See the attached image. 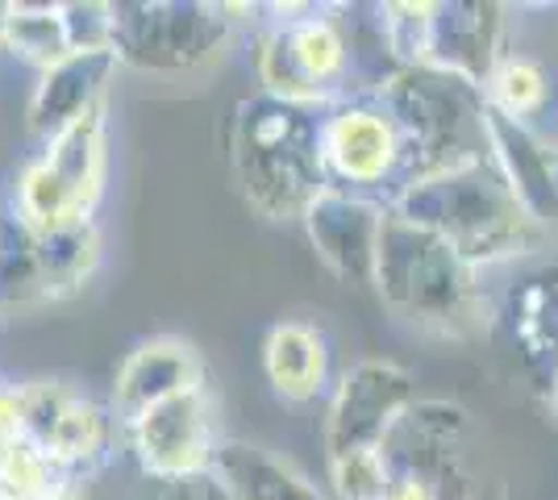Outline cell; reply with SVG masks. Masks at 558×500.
I'll return each mask as SVG.
<instances>
[{
  "mask_svg": "<svg viewBox=\"0 0 558 500\" xmlns=\"http://www.w3.org/2000/svg\"><path fill=\"white\" fill-rule=\"evenodd\" d=\"M466 408L454 401H417L384 447L392 459L388 500H480L463 459Z\"/></svg>",
  "mask_w": 558,
  "mask_h": 500,
  "instance_id": "obj_8",
  "label": "cell"
},
{
  "mask_svg": "<svg viewBox=\"0 0 558 500\" xmlns=\"http://www.w3.org/2000/svg\"><path fill=\"white\" fill-rule=\"evenodd\" d=\"M322 163L329 188L375 196L388 205L404 188V143L375 88H359L322 109Z\"/></svg>",
  "mask_w": 558,
  "mask_h": 500,
  "instance_id": "obj_7",
  "label": "cell"
},
{
  "mask_svg": "<svg viewBox=\"0 0 558 500\" xmlns=\"http://www.w3.org/2000/svg\"><path fill=\"white\" fill-rule=\"evenodd\" d=\"M555 96L558 88L550 68L525 50H509L484 80V100H488L492 118L525 125V130H537L542 118H550Z\"/></svg>",
  "mask_w": 558,
  "mask_h": 500,
  "instance_id": "obj_19",
  "label": "cell"
},
{
  "mask_svg": "<svg viewBox=\"0 0 558 500\" xmlns=\"http://www.w3.org/2000/svg\"><path fill=\"white\" fill-rule=\"evenodd\" d=\"M205 388V363L201 351L184 338H146L130 355L121 358L113 376V413L117 422H130L146 408L163 405L180 392Z\"/></svg>",
  "mask_w": 558,
  "mask_h": 500,
  "instance_id": "obj_14",
  "label": "cell"
},
{
  "mask_svg": "<svg viewBox=\"0 0 558 500\" xmlns=\"http://www.w3.org/2000/svg\"><path fill=\"white\" fill-rule=\"evenodd\" d=\"M392 214L442 234L475 271H500L550 251L558 234L512 188L496 150L480 163L446 171L396 192Z\"/></svg>",
  "mask_w": 558,
  "mask_h": 500,
  "instance_id": "obj_1",
  "label": "cell"
},
{
  "mask_svg": "<svg viewBox=\"0 0 558 500\" xmlns=\"http://www.w3.org/2000/svg\"><path fill=\"white\" fill-rule=\"evenodd\" d=\"M509 4L496 0H438L429 68L463 75L484 88L492 68L509 54Z\"/></svg>",
  "mask_w": 558,
  "mask_h": 500,
  "instance_id": "obj_13",
  "label": "cell"
},
{
  "mask_svg": "<svg viewBox=\"0 0 558 500\" xmlns=\"http://www.w3.org/2000/svg\"><path fill=\"white\" fill-rule=\"evenodd\" d=\"M251 4L205 0H121L113 4L117 63L150 75H184L217 63L233 42V25Z\"/></svg>",
  "mask_w": 558,
  "mask_h": 500,
  "instance_id": "obj_6",
  "label": "cell"
},
{
  "mask_svg": "<svg viewBox=\"0 0 558 500\" xmlns=\"http://www.w3.org/2000/svg\"><path fill=\"white\" fill-rule=\"evenodd\" d=\"M0 500H13V497H9V492H4V488H0Z\"/></svg>",
  "mask_w": 558,
  "mask_h": 500,
  "instance_id": "obj_28",
  "label": "cell"
},
{
  "mask_svg": "<svg viewBox=\"0 0 558 500\" xmlns=\"http://www.w3.org/2000/svg\"><path fill=\"white\" fill-rule=\"evenodd\" d=\"M375 292L396 321L421 333L466 338L500 326L496 296L484 288V271H475L442 234L400 214H388L379 239Z\"/></svg>",
  "mask_w": 558,
  "mask_h": 500,
  "instance_id": "obj_2",
  "label": "cell"
},
{
  "mask_svg": "<svg viewBox=\"0 0 558 500\" xmlns=\"http://www.w3.org/2000/svg\"><path fill=\"white\" fill-rule=\"evenodd\" d=\"M113 50H80L68 54L63 63H54L50 72L38 75L34 93H29V109H25V125L34 138L50 143L54 134H63L71 121L93 113L96 105H105L109 80L117 75Z\"/></svg>",
  "mask_w": 558,
  "mask_h": 500,
  "instance_id": "obj_15",
  "label": "cell"
},
{
  "mask_svg": "<svg viewBox=\"0 0 558 500\" xmlns=\"http://www.w3.org/2000/svg\"><path fill=\"white\" fill-rule=\"evenodd\" d=\"M121 438L150 479H192L209 476L213 451H217V429H213L209 388L180 392L163 405L146 408L138 417L121 422Z\"/></svg>",
  "mask_w": 558,
  "mask_h": 500,
  "instance_id": "obj_10",
  "label": "cell"
},
{
  "mask_svg": "<svg viewBox=\"0 0 558 500\" xmlns=\"http://www.w3.org/2000/svg\"><path fill=\"white\" fill-rule=\"evenodd\" d=\"M417 380L396 358H359L347 367L326 408V459L359 451H384L404 417L417 405Z\"/></svg>",
  "mask_w": 558,
  "mask_h": 500,
  "instance_id": "obj_9",
  "label": "cell"
},
{
  "mask_svg": "<svg viewBox=\"0 0 558 500\" xmlns=\"http://www.w3.org/2000/svg\"><path fill=\"white\" fill-rule=\"evenodd\" d=\"M230 163L246 205L267 221H301L329 188L322 163V109L288 105L267 93L238 100Z\"/></svg>",
  "mask_w": 558,
  "mask_h": 500,
  "instance_id": "obj_3",
  "label": "cell"
},
{
  "mask_svg": "<svg viewBox=\"0 0 558 500\" xmlns=\"http://www.w3.org/2000/svg\"><path fill=\"white\" fill-rule=\"evenodd\" d=\"M43 500H88V497H84V488H80V484H68V479H59V484H54V488H50Z\"/></svg>",
  "mask_w": 558,
  "mask_h": 500,
  "instance_id": "obj_25",
  "label": "cell"
},
{
  "mask_svg": "<svg viewBox=\"0 0 558 500\" xmlns=\"http://www.w3.org/2000/svg\"><path fill=\"white\" fill-rule=\"evenodd\" d=\"M68 34L75 54L80 50H113V4L100 0H68L63 4Z\"/></svg>",
  "mask_w": 558,
  "mask_h": 500,
  "instance_id": "obj_24",
  "label": "cell"
},
{
  "mask_svg": "<svg viewBox=\"0 0 558 500\" xmlns=\"http://www.w3.org/2000/svg\"><path fill=\"white\" fill-rule=\"evenodd\" d=\"M546 397H550V413H555V422H558V371H555V380H550V392H546Z\"/></svg>",
  "mask_w": 558,
  "mask_h": 500,
  "instance_id": "obj_26",
  "label": "cell"
},
{
  "mask_svg": "<svg viewBox=\"0 0 558 500\" xmlns=\"http://www.w3.org/2000/svg\"><path fill=\"white\" fill-rule=\"evenodd\" d=\"M496 313L525 376L550 392L558 371V242L517 263L512 280L496 296Z\"/></svg>",
  "mask_w": 558,
  "mask_h": 500,
  "instance_id": "obj_12",
  "label": "cell"
},
{
  "mask_svg": "<svg viewBox=\"0 0 558 500\" xmlns=\"http://www.w3.org/2000/svg\"><path fill=\"white\" fill-rule=\"evenodd\" d=\"M38 155L47 159V167L59 175V184L68 188L75 214L88 221L96 214L100 192H105V105H96L93 113L71 121L63 134L43 143Z\"/></svg>",
  "mask_w": 558,
  "mask_h": 500,
  "instance_id": "obj_18",
  "label": "cell"
},
{
  "mask_svg": "<svg viewBox=\"0 0 558 500\" xmlns=\"http://www.w3.org/2000/svg\"><path fill=\"white\" fill-rule=\"evenodd\" d=\"M434 22H438V0L379 4L375 25H379V42H384V54H388V68H429Z\"/></svg>",
  "mask_w": 558,
  "mask_h": 500,
  "instance_id": "obj_22",
  "label": "cell"
},
{
  "mask_svg": "<svg viewBox=\"0 0 558 500\" xmlns=\"http://www.w3.org/2000/svg\"><path fill=\"white\" fill-rule=\"evenodd\" d=\"M263 376L279 401L313 405L329 388V342L308 321H276L263 338Z\"/></svg>",
  "mask_w": 558,
  "mask_h": 500,
  "instance_id": "obj_17",
  "label": "cell"
},
{
  "mask_svg": "<svg viewBox=\"0 0 558 500\" xmlns=\"http://www.w3.org/2000/svg\"><path fill=\"white\" fill-rule=\"evenodd\" d=\"M0 239H4V225H0Z\"/></svg>",
  "mask_w": 558,
  "mask_h": 500,
  "instance_id": "obj_29",
  "label": "cell"
},
{
  "mask_svg": "<svg viewBox=\"0 0 558 500\" xmlns=\"http://www.w3.org/2000/svg\"><path fill=\"white\" fill-rule=\"evenodd\" d=\"M34 263H38V280H43L47 301H63L71 292H80L100 263L96 221H75V225H59L50 234H34Z\"/></svg>",
  "mask_w": 558,
  "mask_h": 500,
  "instance_id": "obj_21",
  "label": "cell"
},
{
  "mask_svg": "<svg viewBox=\"0 0 558 500\" xmlns=\"http://www.w3.org/2000/svg\"><path fill=\"white\" fill-rule=\"evenodd\" d=\"M388 214V200L326 188L304 209L301 225L333 280H342L347 288H375V259Z\"/></svg>",
  "mask_w": 558,
  "mask_h": 500,
  "instance_id": "obj_11",
  "label": "cell"
},
{
  "mask_svg": "<svg viewBox=\"0 0 558 500\" xmlns=\"http://www.w3.org/2000/svg\"><path fill=\"white\" fill-rule=\"evenodd\" d=\"M550 138H555V143H558V121H555V130H550Z\"/></svg>",
  "mask_w": 558,
  "mask_h": 500,
  "instance_id": "obj_27",
  "label": "cell"
},
{
  "mask_svg": "<svg viewBox=\"0 0 558 500\" xmlns=\"http://www.w3.org/2000/svg\"><path fill=\"white\" fill-rule=\"evenodd\" d=\"M267 13L271 17H263L255 38L258 93L304 109H329L354 93V47L347 25L333 17L338 9L271 4Z\"/></svg>",
  "mask_w": 558,
  "mask_h": 500,
  "instance_id": "obj_5",
  "label": "cell"
},
{
  "mask_svg": "<svg viewBox=\"0 0 558 500\" xmlns=\"http://www.w3.org/2000/svg\"><path fill=\"white\" fill-rule=\"evenodd\" d=\"M379 105L404 143V188L492 155L484 88L442 68H388L375 80Z\"/></svg>",
  "mask_w": 558,
  "mask_h": 500,
  "instance_id": "obj_4",
  "label": "cell"
},
{
  "mask_svg": "<svg viewBox=\"0 0 558 500\" xmlns=\"http://www.w3.org/2000/svg\"><path fill=\"white\" fill-rule=\"evenodd\" d=\"M209 479L230 500H329L292 459L255 447L246 438L217 442Z\"/></svg>",
  "mask_w": 558,
  "mask_h": 500,
  "instance_id": "obj_16",
  "label": "cell"
},
{
  "mask_svg": "<svg viewBox=\"0 0 558 500\" xmlns=\"http://www.w3.org/2000/svg\"><path fill=\"white\" fill-rule=\"evenodd\" d=\"M329 463V492L338 500H388L392 492V459L388 451H359Z\"/></svg>",
  "mask_w": 558,
  "mask_h": 500,
  "instance_id": "obj_23",
  "label": "cell"
},
{
  "mask_svg": "<svg viewBox=\"0 0 558 500\" xmlns=\"http://www.w3.org/2000/svg\"><path fill=\"white\" fill-rule=\"evenodd\" d=\"M0 50L43 75L75 54L63 4H0Z\"/></svg>",
  "mask_w": 558,
  "mask_h": 500,
  "instance_id": "obj_20",
  "label": "cell"
}]
</instances>
